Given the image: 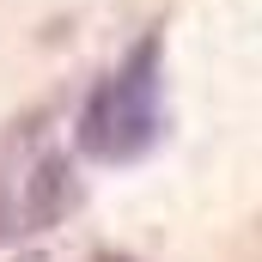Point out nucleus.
Listing matches in <instances>:
<instances>
[{"label":"nucleus","mask_w":262,"mask_h":262,"mask_svg":"<svg viewBox=\"0 0 262 262\" xmlns=\"http://www.w3.org/2000/svg\"><path fill=\"white\" fill-rule=\"evenodd\" d=\"M165 140V37L146 31L79 104L73 146L98 165H140Z\"/></svg>","instance_id":"1"},{"label":"nucleus","mask_w":262,"mask_h":262,"mask_svg":"<svg viewBox=\"0 0 262 262\" xmlns=\"http://www.w3.org/2000/svg\"><path fill=\"white\" fill-rule=\"evenodd\" d=\"M85 201V177L67 152H43L25 177V195H18V232H55L67 213H79Z\"/></svg>","instance_id":"2"},{"label":"nucleus","mask_w":262,"mask_h":262,"mask_svg":"<svg viewBox=\"0 0 262 262\" xmlns=\"http://www.w3.org/2000/svg\"><path fill=\"white\" fill-rule=\"evenodd\" d=\"M18 232V207H12V189H6V177H0V244Z\"/></svg>","instance_id":"3"},{"label":"nucleus","mask_w":262,"mask_h":262,"mask_svg":"<svg viewBox=\"0 0 262 262\" xmlns=\"http://www.w3.org/2000/svg\"><path fill=\"white\" fill-rule=\"evenodd\" d=\"M18 262H49V256H43V250H25V256H18Z\"/></svg>","instance_id":"4"},{"label":"nucleus","mask_w":262,"mask_h":262,"mask_svg":"<svg viewBox=\"0 0 262 262\" xmlns=\"http://www.w3.org/2000/svg\"><path fill=\"white\" fill-rule=\"evenodd\" d=\"M98 262H134V256H98Z\"/></svg>","instance_id":"5"}]
</instances>
